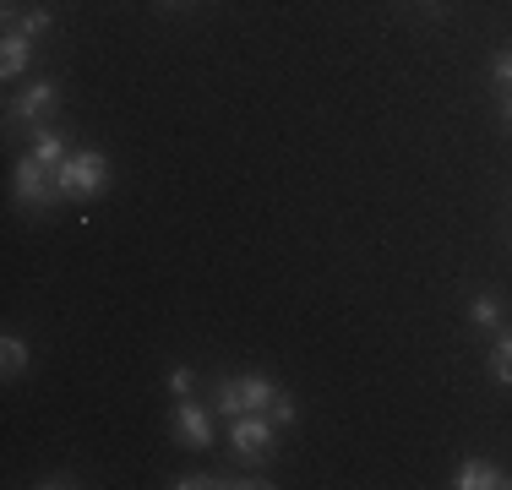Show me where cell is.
Instances as JSON below:
<instances>
[{"mask_svg":"<svg viewBox=\"0 0 512 490\" xmlns=\"http://www.w3.org/2000/svg\"><path fill=\"white\" fill-rule=\"evenodd\" d=\"M491 77L502 82V88H512V49H502V55L491 60Z\"/></svg>","mask_w":512,"mask_h":490,"instance_id":"16","label":"cell"},{"mask_svg":"<svg viewBox=\"0 0 512 490\" xmlns=\"http://www.w3.org/2000/svg\"><path fill=\"white\" fill-rule=\"evenodd\" d=\"M28 360H33V349H28V343H22L17 333H6V338H0V376H6V382H22Z\"/></svg>","mask_w":512,"mask_h":490,"instance_id":"9","label":"cell"},{"mask_svg":"<svg viewBox=\"0 0 512 490\" xmlns=\"http://www.w3.org/2000/svg\"><path fill=\"white\" fill-rule=\"evenodd\" d=\"M453 485L458 490H496V485H512V474L496 469V463H485V458H463L458 474H453Z\"/></svg>","mask_w":512,"mask_h":490,"instance_id":"7","label":"cell"},{"mask_svg":"<svg viewBox=\"0 0 512 490\" xmlns=\"http://www.w3.org/2000/svg\"><path fill=\"white\" fill-rule=\"evenodd\" d=\"M191 387H197L191 365H175V371H169V398H191Z\"/></svg>","mask_w":512,"mask_h":490,"instance_id":"15","label":"cell"},{"mask_svg":"<svg viewBox=\"0 0 512 490\" xmlns=\"http://www.w3.org/2000/svg\"><path fill=\"white\" fill-rule=\"evenodd\" d=\"M55 104H60V93H55V82H33V88H22L17 98L6 104V126H22V120H33V126H44V120L55 115Z\"/></svg>","mask_w":512,"mask_h":490,"instance_id":"6","label":"cell"},{"mask_svg":"<svg viewBox=\"0 0 512 490\" xmlns=\"http://www.w3.org/2000/svg\"><path fill=\"white\" fill-rule=\"evenodd\" d=\"M169 6H186V0H169Z\"/></svg>","mask_w":512,"mask_h":490,"instance_id":"18","label":"cell"},{"mask_svg":"<svg viewBox=\"0 0 512 490\" xmlns=\"http://www.w3.org/2000/svg\"><path fill=\"white\" fill-rule=\"evenodd\" d=\"M420 6H436V0H420Z\"/></svg>","mask_w":512,"mask_h":490,"instance_id":"19","label":"cell"},{"mask_svg":"<svg viewBox=\"0 0 512 490\" xmlns=\"http://www.w3.org/2000/svg\"><path fill=\"white\" fill-rule=\"evenodd\" d=\"M229 447H235L240 463L262 469V463L273 458V447H278V425L267 420V414H240V420H229Z\"/></svg>","mask_w":512,"mask_h":490,"instance_id":"4","label":"cell"},{"mask_svg":"<svg viewBox=\"0 0 512 490\" xmlns=\"http://www.w3.org/2000/svg\"><path fill=\"white\" fill-rule=\"evenodd\" d=\"M502 115H507V126H512V93H507V104H502Z\"/></svg>","mask_w":512,"mask_h":490,"instance_id":"17","label":"cell"},{"mask_svg":"<svg viewBox=\"0 0 512 490\" xmlns=\"http://www.w3.org/2000/svg\"><path fill=\"white\" fill-rule=\"evenodd\" d=\"M295 398H289V392H278V403H273V409H267V420H273L278 425V431H289V425H295Z\"/></svg>","mask_w":512,"mask_h":490,"instance_id":"14","label":"cell"},{"mask_svg":"<svg viewBox=\"0 0 512 490\" xmlns=\"http://www.w3.org/2000/svg\"><path fill=\"white\" fill-rule=\"evenodd\" d=\"M33 158H39V164H50V169H60L66 164V142H60V131H50V126H33Z\"/></svg>","mask_w":512,"mask_h":490,"instance_id":"10","label":"cell"},{"mask_svg":"<svg viewBox=\"0 0 512 490\" xmlns=\"http://www.w3.org/2000/svg\"><path fill=\"white\" fill-rule=\"evenodd\" d=\"M55 186H60L66 202H93V196L109 186V158L99 153V147H77V153L55 169Z\"/></svg>","mask_w":512,"mask_h":490,"instance_id":"2","label":"cell"},{"mask_svg":"<svg viewBox=\"0 0 512 490\" xmlns=\"http://www.w3.org/2000/svg\"><path fill=\"white\" fill-rule=\"evenodd\" d=\"M50 6H28V11H22V17H17V33H22V39H33V44H39L44 39V33H50Z\"/></svg>","mask_w":512,"mask_h":490,"instance_id":"13","label":"cell"},{"mask_svg":"<svg viewBox=\"0 0 512 490\" xmlns=\"http://www.w3.org/2000/svg\"><path fill=\"white\" fill-rule=\"evenodd\" d=\"M469 322L474 327H502V294H491V289H480L469 300Z\"/></svg>","mask_w":512,"mask_h":490,"instance_id":"11","label":"cell"},{"mask_svg":"<svg viewBox=\"0 0 512 490\" xmlns=\"http://www.w3.org/2000/svg\"><path fill=\"white\" fill-rule=\"evenodd\" d=\"M278 387L273 376H262V371H251V376H224L213 392V409L224 414V420H240V414H267L278 403Z\"/></svg>","mask_w":512,"mask_h":490,"instance_id":"1","label":"cell"},{"mask_svg":"<svg viewBox=\"0 0 512 490\" xmlns=\"http://www.w3.org/2000/svg\"><path fill=\"white\" fill-rule=\"evenodd\" d=\"M169 431H175L180 447L207 452V447H213V414H207L197 398H175V414H169Z\"/></svg>","mask_w":512,"mask_h":490,"instance_id":"5","label":"cell"},{"mask_svg":"<svg viewBox=\"0 0 512 490\" xmlns=\"http://www.w3.org/2000/svg\"><path fill=\"white\" fill-rule=\"evenodd\" d=\"M28 60H33V39H22L17 28H6V39H0V77L17 82L22 71H28Z\"/></svg>","mask_w":512,"mask_h":490,"instance_id":"8","label":"cell"},{"mask_svg":"<svg viewBox=\"0 0 512 490\" xmlns=\"http://www.w3.org/2000/svg\"><path fill=\"white\" fill-rule=\"evenodd\" d=\"M491 376L502 387H512V333H496V343H491Z\"/></svg>","mask_w":512,"mask_h":490,"instance_id":"12","label":"cell"},{"mask_svg":"<svg viewBox=\"0 0 512 490\" xmlns=\"http://www.w3.org/2000/svg\"><path fill=\"white\" fill-rule=\"evenodd\" d=\"M11 196H17V207H33V213H50L55 202H66L55 186V169L50 164H39V158H22L17 164V175H11Z\"/></svg>","mask_w":512,"mask_h":490,"instance_id":"3","label":"cell"}]
</instances>
